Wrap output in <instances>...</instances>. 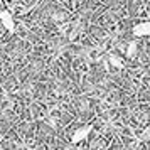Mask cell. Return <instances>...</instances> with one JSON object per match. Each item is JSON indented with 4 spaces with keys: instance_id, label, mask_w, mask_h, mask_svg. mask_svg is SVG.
<instances>
[{
    "instance_id": "obj_1",
    "label": "cell",
    "mask_w": 150,
    "mask_h": 150,
    "mask_svg": "<svg viewBox=\"0 0 150 150\" xmlns=\"http://www.w3.org/2000/svg\"><path fill=\"white\" fill-rule=\"evenodd\" d=\"M91 132H93V125H91V123H86V125L79 127L78 130H74V133L71 137V143H81L83 140L88 138Z\"/></svg>"
},
{
    "instance_id": "obj_2",
    "label": "cell",
    "mask_w": 150,
    "mask_h": 150,
    "mask_svg": "<svg viewBox=\"0 0 150 150\" xmlns=\"http://www.w3.org/2000/svg\"><path fill=\"white\" fill-rule=\"evenodd\" d=\"M0 22L8 32H15V21L8 10H0Z\"/></svg>"
},
{
    "instance_id": "obj_3",
    "label": "cell",
    "mask_w": 150,
    "mask_h": 150,
    "mask_svg": "<svg viewBox=\"0 0 150 150\" xmlns=\"http://www.w3.org/2000/svg\"><path fill=\"white\" fill-rule=\"evenodd\" d=\"M150 34V22H140L133 27V35L135 37H147Z\"/></svg>"
},
{
    "instance_id": "obj_4",
    "label": "cell",
    "mask_w": 150,
    "mask_h": 150,
    "mask_svg": "<svg viewBox=\"0 0 150 150\" xmlns=\"http://www.w3.org/2000/svg\"><path fill=\"white\" fill-rule=\"evenodd\" d=\"M135 49H137V44H135V42H130L128 51H127V56H128V57H132V56L135 54Z\"/></svg>"
},
{
    "instance_id": "obj_5",
    "label": "cell",
    "mask_w": 150,
    "mask_h": 150,
    "mask_svg": "<svg viewBox=\"0 0 150 150\" xmlns=\"http://www.w3.org/2000/svg\"><path fill=\"white\" fill-rule=\"evenodd\" d=\"M110 62H111L113 66H116V68H122V66H123V62L118 61V59H116V56H110Z\"/></svg>"
},
{
    "instance_id": "obj_6",
    "label": "cell",
    "mask_w": 150,
    "mask_h": 150,
    "mask_svg": "<svg viewBox=\"0 0 150 150\" xmlns=\"http://www.w3.org/2000/svg\"><path fill=\"white\" fill-rule=\"evenodd\" d=\"M147 135H149V128H147L145 132H143V135H142V140H147Z\"/></svg>"
}]
</instances>
